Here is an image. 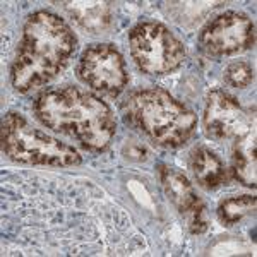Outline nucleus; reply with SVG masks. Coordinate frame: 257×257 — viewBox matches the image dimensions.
I'll return each instance as SVG.
<instances>
[{
    "label": "nucleus",
    "instance_id": "obj_14",
    "mask_svg": "<svg viewBox=\"0 0 257 257\" xmlns=\"http://www.w3.org/2000/svg\"><path fill=\"white\" fill-rule=\"evenodd\" d=\"M223 77H225V82L228 86L243 89L254 81V69H252V65L248 62L243 60L231 62V64L226 65Z\"/></svg>",
    "mask_w": 257,
    "mask_h": 257
},
{
    "label": "nucleus",
    "instance_id": "obj_13",
    "mask_svg": "<svg viewBox=\"0 0 257 257\" xmlns=\"http://www.w3.org/2000/svg\"><path fill=\"white\" fill-rule=\"evenodd\" d=\"M255 202L254 196H233L223 199L218 206V216L228 226L237 225L255 209Z\"/></svg>",
    "mask_w": 257,
    "mask_h": 257
},
{
    "label": "nucleus",
    "instance_id": "obj_5",
    "mask_svg": "<svg viewBox=\"0 0 257 257\" xmlns=\"http://www.w3.org/2000/svg\"><path fill=\"white\" fill-rule=\"evenodd\" d=\"M132 60L148 76L175 72L185 60L182 41L158 21H144L128 33Z\"/></svg>",
    "mask_w": 257,
    "mask_h": 257
},
{
    "label": "nucleus",
    "instance_id": "obj_2",
    "mask_svg": "<svg viewBox=\"0 0 257 257\" xmlns=\"http://www.w3.org/2000/svg\"><path fill=\"white\" fill-rule=\"evenodd\" d=\"M33 111L47 128L77 141L93 153L105 151L117 132L110 106L96 94L74 86L43 91L35 99Z\"/></svg>",
    "mask_w": 257,
    "mask_h": 257
},
{
    "label": "nucleus",
    "instance_id": "obj_1",
    "mask_svg": "<svg viewBox=\"0 0 257 257\" xmlns=\"http://www.w3.org/2000/svg\"><path fill=\"white\" fill-rule=\"evenodd\" d=\"M77 47V38L60 16L36 11L23 26L11 67L12 88L19 93L41 88L57 77Z\"/></svg>",
    "mask_w": 257,
    "mask_h": 257
},
{
    "label": "nucleus",
    "instance_id": "obj_12",
    "mask_svg": "<svg viewBox=\"0 0 257 257\" xmlns=\"http://www.w3.org/2000/svg\"><path fill=\"white\" fill-rule=\"evenodd\" d=\"M233 153H231V172L235 180L245 187H255V132L254 128L247 131L243 136L233 139Z\"/></svg>",
    "mask_w": 257,
    "mask_h": 257
},
{
    "label": "nucleus",
    "instance_id": "obj_10",
    "mask_svg": "<svg viewBox=\"0 0 257 257\" xmlns=\"http://www.w3.org/2000/svg\"><path fill=\"white\" fill-rule=\"evenodd\" d=\"M67 14L82 30L99 35L111 26L113 11L110 2H62Z\"/></svg>",
    "mask_w": 257,
    "mask_h": 257
},
{
    "label": "nucleus",
    "instance_id": "obj_15",
    "mask_svg": "<svg viewBox=\"0 0 257 257\" xmlns=\"http://www.w3.org/2000/svg\"><path fill=\"white\" fill-rule=\"evenodd\" d=\"M122 155L125 156L128 161H136V163L146 161V158H148L146 148H143L138 143H125V146L122 149Z\"/></svg>",
    "mask_w": 257,
    "mask_h": 257
},
{
    "label": "nucleus",
    "instance_id": "obj_7",
    "mask_svg": "<svg viewBox=\"0 0 257 257\" xmlns=\"http://www.w3.org/2000/svg\"><path fill=\"white\" fill-rule=\"evenodd\" d=\"M255 45V24L242 12L228 11L206 23L199 33V48L209 57H230Z\"/></svg>",
    "mask_w": 257,
    "mask_h": 257
},
{
    "label": "nucleus",
    "instance_id": "obj_8",
    "mask_svg": "<svg viewBox=\"0 0 257 257\" xmlns=\"http://www.w3.org/2000/svg\"><path fill=\"white\" fill-rule=\"evenodd\" d=\"M202 127L214 141L237 139L252 128V120L231 94L214 89L208 94Z\"/></svg>",
    "mask_w": 257,
    "mask_h": 257
},
{
    "label": "nucleus",
    "instance_id": "obj_11",
    "mask_svg": "<svg viewBox=\"0 0 257 257\" xmlns=\"http://www.w3.org/2000/svg\"><path fill=\"white\" fill-rule=\"evenodd\" d=\"M190 168L197 184L206 190L218 189L228 180L225 163L216 153L206 146H197L190 153Z\"/></svg>",
    "mask_w": 257,
    "mask_h": 257
},
{
    "label": "nucleus",
    "instance_id": "obj_4",
    "mask_svg": "<svg viewBox=\"0 0 257 257\" xmlns=\"http://www.w3.org/2000/svg\"><path fill=\"white\" fill-rule=\"evenodd\" d=\"M2 151L16 163L40 167L69 168L82 161L77 149L33 127L14 111H9L2 120Z\"/></svg>",
    "mask_w": 257,
    "mask_h": 257
},
{
    "label": "nucleus",
    "instance_id": "obj_6",
    "mask_svg": "<svg viewBox=\"0 0 257 257\" xmlns=\"http://www.w3.org/2000/svg\"><path fill=\"white\" fill-rule=\"evenodd\" d=\"M77 76L93 91L110 98H117L128 84L125 60L110 43L89 45L79 59Z\"/></svg>",
    "mask_w": 257,
    "mask_h": 257
},
{
    "label": "nucleus",
    "instance_id": "obj_3",
    "mask_svg": "<svg viewBox=\"0 0 257 257\" xmlns=\"http://www.w3.org/2000/svg\"><path fill=\"white\" fill-rule=\"evenodd\" d=\"M122 113L128 125L165 149L189 143L197 125L196 113L160 88L132 91L122 103Z\"/></svg>",
    "mask_w": 257,
    "mask_h": 257
},
{
    "label": "nucleus",
    "instance_id": "obj_9",
    "mask_svg": "<svg viewBox=\"0 0 257 257\" xmlns=\"http://www.w3.org/2000/svg\"><path fill=\"white\" fill-rule=\"evenodd\" d=\"M160 180L163 190L167 194L180 216L184 218L185 226L192 235H201L208 230V219H206V204L197 196L190 180L178 170L161 165Z\"/></svg>",
    "mask_w": 257,
    "mask_h": 257
}]
</instances>
